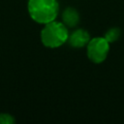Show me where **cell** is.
<instances>
[{"label": "cell", "mask_w": 124, "mask_h": 124, "mask_svg": "<svg viewBox=\"0 0 124 124\" xmlns=\"http://www.w3.org/2000/svg\"><path fill=\"white\" fill-rule=\"evenodd\" d=\"M27 10L35 22L46 24L57 17L59 5L57 0H28Z\"/></svg>", "instance_id": "6da1fadb"}, {"label": "cell", "mask_w": 124, "mask_h": 124, "mask_svg": "<svg viewBox=\"0 0 124 124\" xmlns=\"http://www.w3.org/2000/svg\"><path fill=\"white\" fill-rule=\"evenodd\" d=\"M68 27L59 21H51L45 24L41 31V41L43 45L49 48H56L68 42Z\"/></svg>", "instance_id": "7a4b0ae2"}, {"label": "cell", "mask_w": 124, "mask_h": 124, "mask_svg": "<svg viewBox=\"0 0 124 124\" xmlns=\"http://www.w3.org/2000/svg\"><path fill=\"white\" fill-rule=\"evenodd\" d=\"M87 57L95 64L104 62L109 51V43L105 37H95L87 44Z\"/></svg>", "instance_id": "3957f363"}, {"label": "cell", "mask_w": 124, "mask_h": 124, "mask_svg": "<svg viewBox=\"0 0 124 124\" xmlns=\"http://www.w3.org/2000/svg\"><path fill=\"white\" fill-rule=\"evenodd\" d=\"M89 41H90L89 33L86 30L80 28L73 31L71 35H69V39H68L70 46L75 48H81L87 46Z\"/></svg>", "instance_id": "277c9868"}, {"label": "cell", "mask_w": 124, "mask_h": 124, "mask_svg": "<svg viewBox=\"0 0 124 124\" xmlns=\"http://www.w3.org/2000/svg\"><path fill=\"white\" fill-rule=\"evenodd\" d=\"M63 23L68 28L76 27L79 22V14L73 7H67L62 13Z\"/></svg>", "instance_id": "5b68a950"}, {"label": "cell", "mask_w": 124, "mask_h": 124, "mask_svg": "<svg viewBox=\"0 0 124 124\" xmlns=\"http://www.w3.org/2000/svg\"><path fill=\"white\" fill-rule=\"evenodd\" d=\"M121 36V30L118 27H112L109 28L106 34H105V39L110 44V43H114L116 42Z\"/></svg>", "instance_id": "8992f818"}, {"label": "cell", "mask_w": 124, "mask_h": 124, "mask_svg": "<svg viewBox=\"0 0 124 124\" xmlns=\"http://www.w3.org/2000/svg\"><path fill=\"white\" fill-rule=\"evenodd\" d=\"M15 117L10 113H0V124H14Z\"/></svg>", "instance_id": "52a82bcc"}]
</instances>
